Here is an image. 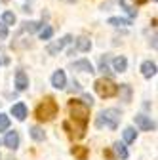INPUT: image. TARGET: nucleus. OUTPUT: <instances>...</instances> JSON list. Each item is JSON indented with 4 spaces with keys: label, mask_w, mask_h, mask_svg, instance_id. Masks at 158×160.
I'll return each instance as SVG.
<instances>
[{
    "label": "nucleus",
    "mask_w": 158,
    "mask_h": 160,
    "mask_svg": "<svg viewBox=\"0 0 158 160\" xmlns=\"http://www.w3.org/2000/svg\"><path fill=\"white\" fill-rule=\"evenodd\" d=\"M69 114L71 118L74 120V122L78 124V133L76 137H82L84 132H86V124H88V120H90V107L82 101H71L69 103Z\"/></svg>",
    "instance_id": "1"
},
{
    "label": "nucleus",
    "mask_w": 158,
    "mask_h": 160,
    "mask_svg": "<svg viewBox=\"0 0 158 160\" xmlns=\"http://www.w3.org/2000/svg\"><path fill=\"white\" fill-rule=\"evenodd\" d=\"M118 92H120V95H122V101H131V88L128 86V84H122V86H118Z\"/></svg>",
    "instance_id": "16"
},
{
    "label": "nucleus",
    "mask_w": 158,
    "mask_h": 160,
    "mask_svg": "<svg viewBox=\"0 0 158 160\" xmlns=\"http://www.w3.org/2000/svg\"><path fill=\"white\" fill-rule=\"evenodd\" d=\"M42 27H44V23H40V21H25L23 23V31H27V32H36Z\"/></svg>",
    "instance_id": "15"
},
{
    "label": "nucleus",
    "mask_w": 158,
    "mask_h": 160,
    "mask_svg": "<svg viewBox=\"0 0 158 160\" xmlns=\"http://www.w3.org/2000/svg\"><path fill=\"white\" fill-rule=\"evenodd\" d=\"M2 19H4V25H6V27H8V25H13V23H15V15H13L12 12H4Z\"/></svg>",
    "instance_id": "23"
},
{
    "label": "nucleus",
    "mask_w": 158,
    "mask_h": 160,
    "mask_svg": "<svg viewBox=\"0 0 158 160\" xmlns=\"http://www.w3.org/2000/svg\"><path fill=\"white\" fill-rule=\"evenodd\" d=\"M93 88H95L97 93H99V97H103V99L114 97V95L118 93V86L112 82L111 78H99V80H95Z\"/></svg>",
    "instance_id": "4"
},
{
    "label": "nucleus",
    "mask_w": 158,
    "mask_h": 160,
    "mask_svg": "<svg viewBox=\"0 0 158 160\" xmlns=\"http://www.w3.org/2000/svg\"><path fill=\"white\" fill-rule=\"evenodd\" d=\"M141 74H143L145 78L154 76V74H156V63H154V61H145V63L141 65Z\"/></svg>",
    "instance_id": "11"
},
{
    "label": "nucleus",
    "mask_w": 158,
    "mask_h": 160,
    "mask_svg": "<svg viewBox=\"0 0 158 160\" xmlns=\"http://www.w3.org/2000/svg\"><path fill=\"white\" fill-rule=\"evenodd\" d=\"M114 152L120 156L122 160H126V158H128V151H126V147H124L122 143H114Z\"/></svg>",
    "instance_id": "21"
},
{
    "label": "nucleus",
    "mask_w": 158,
    "mask_h": 160,
    "mask_svg": "<svg viewBox=\"0 0 158 160\" xmlns=\"http://www.w3.org/2000/svg\"><path fill=\"white\" fill-rule=\"evenodd\" d=\"M112 67H114V71H116V72H124V71L128 69V59H126L124 55L114 57V59H112Z\"/></svg>",
    "instance_id": "12"
},
{
    "label": "nucleus",
    "mask_w": 158,
    "mask_h": 160,
    "mask_svg": "<svg viewBox=\"0 0 158 160\" xmlns=\"http://www.w3.org/2000/svg\"><path fill=\"white\" fill-rule=\"evenodd\" d=\"M69 42H72V36H65V38H61V40H55V42H52V44H48V53L50 55H55L57 52H61L63 48H65V44H69Z\"/></svg>",
    "instance_id": "5"
},
{
    "label": "nucleus",
    "mask_w": 158,
    "mask_h": 160,
    "mask_svg": "<svg viewBox=\"0 0 158 160\" xmlns=\"http://www.w3.org/2000/svg\"><path fill=\"white\" fill-rule=\"evenodd\" d=\"M72 154L78 160H86L88 158V149L86 147H72Z\"/></svg>",
    "instance_id": "19"
},
{
    "label": "nucleus",
    "mask_w": 158,
    "mask_h": 160,
    "mask_svg": "<svg viewBox=\"0 0 158 160\" xmlns=\"http://www.w3.org/2000/svg\"><path fill=\"white\" fill-rule=\"evenodd\" d=\"M109 25H112V27H126V25H130V19H122V17H111V19H109Z\"/></svg>",
    "instance_id": "20"
},
{
    "label": "nucleus",
    "mask_w": 158,
    "mask_h": 160,
    "mask_svg": "<svg viewBox=\"0 0 158 160\" xmlns=\"http://www.w3.org/2000/svg\"><path fill=\"white\" fill-rule=\"evenodd\" d=\"M31 137L34 139V141H44V130L38 128V126H32L31 128Z\"/></svg>",
    "instance_id": "17"
},
{
    "label": "nucleus",
    "mask_w": 158,
    "mask_h": 160,
    "mask_svg": "<svg viewBox=\"0 0 158 160\" xmlns=\"http://www.w3.org/2000/svg\"><path fill=\"white\" fill-rule=\"evenodd\" d=\"M0 38H8V27L4 23H0Z\"/></svg>",
    "instance_id": "28"
},
{
    "label": "nucleus",
    "mask_w": 158,
    "mask_h": 160,
    "mask_svg": "<svg viewBox=\"0 0 158 160\" xmlns=\"http://www.w3.org/2000/svg\"><path fill=\"white\" fill-rule=\"evenodd\" d=\"M52 86L53 88H57V90H63L65 86H67V76H65V71H55L53 72V76H52Z\"/></svg>",
    "instance_id": "7"
},
{
    "label": "nucleus",
    "mask_w": 158,
    "mask_h": 160,
    "mask_svg": "<svg viewBox=\"0 0 158 160\" xmlns=\"http://www.w3.org/2000/svg\"><path fill=\"white\" fill-rule=\"evenodd\" d=\"M122 135H124V141H126V143H133L135 137H137V132H135L133 128H126V130L122 132Z\"/></svg>",
    "instance_id": "18"
},
{
    "label": "nucleus",
    "mask_w": 158,
    "mask_h": 160,
    "mask_svg": "<svg viewBox=\"0 0 158 160\" xmlns=\"http://www.w3.org/2000/svg\"><path fill=\"white\" fill-rule=\"evenodd\" d=\"M4 145L12 151H15L19 147V133L17 132H8L6 137H4Z\"/></svg>",
    "instance_id": "9"
},
{
    "label": "nucleus",
    "mask_w": 158,
    "mask_h": 160,
    "mask_svg": "<svg viewBox=\"0 0 158 160\" xmlns=\"http://www.w3.org/2000/svg\"><path fill=\"white\" fill-rule=\"evenodd\" d=\"M10 160H13V158H10Z\"/></svg>",
    "instance_id": "31"
},
{
    "label": "nucleus",
    "mask_w": 158,
    "mask_h": 160,
    "mask_svg": "<svg viewBox=\"0 0 158 160\" xmlns=\"http://www.w3.org/2000/svg\"><path fill=\"white\" fill-rule=\"evenodd\" d=\"M72 69L74 71H82V72H93V67L88 59H80V61H74L72 63Z\"/></svg>",
    "instance_id": "13"
},
{
    "label": "nucleus",
    "mask_w": 158,
    "mask_h": 160,
    "mask_svg": "<svg viewBox=\"0 0 158 160\" xmlns=\"http://www.w3.org/2000/svg\"><path fill=\"white\" fill-rule=\"evenodd\" d=\"M69 2H74V0H69Z\"/></svg>",
    "instance_id": "30"
},
{
    "label": "nucleus",
    "mask_w": 158,
    "mask_h": 160,
    "mask_svg": "<svg viewBox=\"0 0 158 160\" xmlns=\"http://www.w3.org/2000/svg\"><path fill=\"white\" fill-rule=\"evenodd\" d=\"M154 2H156V0H154Z\"/></svg>",
    "instance_id": "32"
},
{
    "label": "nucleus",
    "mask_w": 158,
    "mask_h": 160,
    "mask_svg": "<svg viewBox=\"0 0 158 160\" xmlns=\"http://www.w3.org/2000/svg\"><path fill=\"white\" fill-rule=\"evenodd\" d=\"M120 120H122V114L118 109H105L99 112V116H97V128H109V130H116L118 124H120Z\"/></svg>",
    "instance_id": "2"
},
{
    "label": "nucleus",
    "mask_w": 158,
    "mask_h": 160,
    "mask_svg": "<svg viewBox=\"0 0 158 160\" xmlns=\"http://www.w3.org/2000/svg\"><path fill=\"white\" fill-rule=\"evenodd\" d=\"M82 103H86L88 107H91V105H93V99H91V95L84 93V95H82Z\"/></svg>",
    "instance_id": "26"
},
{
    "label": "nucleus",
    "mask_w": 158,
    "mask_h": 160,
    "mask_svg": "<svg viewBox=\"0 0 158 160\" xmlns=\"http://www.w3.org/2000/svg\"><path fill=\"white\" fill-rule=\"evenodd\" d=\"M15 88L19 92H23L29 88V76L25 74V71H17L15 72Z\"/></svg>",
    "instance_id": "8"
},
{
    "label": "nucleus",
    "mask_w": 158,
    "mask_h": 160,
    "mask_svg": "<svg viewBox=\"0 0 158 160\" xmlns=\"http://www.w3.org/2000/svg\"><path fill=\"white\" fill-rule=\"evenodd\" d=\"M135 2H137V4H145V2H147V0H135Z\"/></svg>",
    "instance_id": "29"
},
{
    "label": "nucleus",
    "mask_w": 158,
    "mask_h": 160,
    "mask_svg": "<svg viewBox=\"0 0 158 160\" xmlns=\"http://www.w3.org/2000/svg\"><path fill=\"white\" fill-rule=\"evenodd\" d=\"M101 72H109V65H107V57H101V65H99Z\"/></svg>",
    "instance_id": "27"
},
{
    "label": "nucleus",
    "mask_w": 158,
    "mask_h": 160,
    "mask_svg": "<svg viewBox=\"0 0 158 160\" xmlns=\"http://www.w3.org/2000/svg\"><path fill=\"white\" fill-rule=\"evenodd\" d=\"M57 111H59V107H57V103H55V99L53 97H46L44 101L36 107V118L38 120H42V122H48V120H52V118H55L57 116Z\"/></svg>",
    "instance_id": "3"
},
{
    "label": "nucleus",
    "mask_w": 158,
    "mask_h": 160,
    "mask_svg": "<svg viewBox=\"0 0 158 160\" xmlns=\"http://www.w3.org/2000/svg\"><path fill=\"white\" fill-rule=\"evenodd\" d=\"M8 128H10V116L0 112V132H6Z\"/></svg>",
    "instance_id": "22"
},
{
    "label": "nucleus",
    "mask_w": 158,
    "mask_h": 160,
    "mask_svg": "<svg viewBox=\"0 0 158 160\" xmlns=\"http://www.w3.org/2000/svg\"><path fill=\"white\" fill-rule=\"evenodd\" d=\"M12 114H13L17 120H25V118H27V107H25V103H15V105L12 107Z\"/></svg>",
    "instance_id": "10"
},
{
    "label": "nucleus",
    "mask_w": 158,
    "mask_h": 160,
    "mask_svg": "<svg viewBox=\"0 0 158 160\" xmlns=\"http://www.w3.org/2000/svg\"><path fill=\"white\" fill-rule=\"evenodd\" d=\"M76 48L80 50V52H90V50H91V42H90V38H86V36L76 38Z\"/></svg>",
    "instance_id": "14"
},
{
    "label": "nucleus",
    "mask_w": 158,
    "mask_h": 160,
    "mask_svg": "<svg viewBox=\"0 0 158 160\" xmlns=\"http://www.w3.org/2000/svg\"><path fill=\"white\" fill-rule=\"evenodd\" d=\"M120 6H122V8H124V10H126V12H128V13H130L131 17H133V15H137V12H135V10H133L131 6H128V4L124 2V0H120Z\"/></svg>",
    "instance_id": "25"
},
{
    "label": "nucleus",
    "mask_w": 158,
    "mask_h": 160,
    "mask_svg": "<svg viewBox=\"0 0 158 160\" xmlns=\"http://www.w3.org/2000/svg\"><path fill=\"white\" fill-rule=\"evenodd\" d=\"M135 124L139 126V130H143V132H152L156 128V124L152 122L149 116H145V114H137L135 116Z\"/></svg>",
    "instance_id": "6"
},
{
    "label": "nucleus",
    "mask_w": 158,
    "mask_h": 160,
    "mask_svg": "<svg viewBox=\"0 0 158 160\" xmlns=\"http://www.w3.org/2000/svg\"><path fill=\"white\" fill-rule=\"evenodd\" d=\"M53 36V29L52 27H44V29H40V38L42 40H50Z\"/></svg>",
    "instance_id": "24"
}]
</instances>
